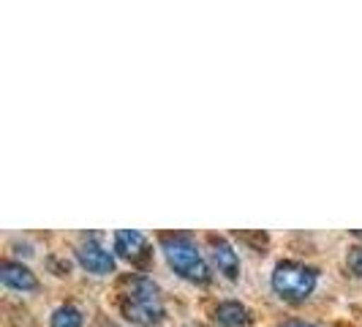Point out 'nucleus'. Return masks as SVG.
I'll list each match as a JSON object with an SVG mask.
<instances>
[{
    "instance_id": "2",
    "label": "nucleus",
    "mask_w": 362,
    "mask_h": 327,
    "mask_svg": "<svg viewBox=\"0 0 362 327\" xmlns=\"http://www.w3.org/2000/svg\"><path fill=\"white\" fill-rule=\"evenodd\" d=\"M161 248L166 262L180 272L182 278L194 281V284H207L210 281V268L202 259L197 243L188 235H161Z\"/></svg>"
},
{
    "instance_id": "11",
    "label": "nucleus",
    "mask_w": 362,
    "mask_h": 327,
    "mask_svg": "<svg viewBox=\"0 0 362 327\" xmlns=\"http://www.w3.org/2000/svg\"><path fill=\"white\" fill-rule=\"evenodd\" d=\"M281 327H313V325H305V322H286V325Z\"/></svg>"
},
{
    "instance_id": "9",
    "label": "nucleus",
    "mask_w": 362,
    "mask_h": 327,
    "mask_svg": "<svg viewBox=\"0 0 362 327\" xmlns=\"http://www.w3.org/2000/svg\"><path fill=\"white\" fill-rule=\"evenodd\" d=\"M52 327H82V314L74 306H60L52 314Z\"/></svg>"
},
{
    "instance_id": "1",
    "label": "nucleus",
    "mask_w": 362,
    "mask_h": 327,
    "mask_svg": "<svg viewBox=\"0 0 362 327\" xmlns=\"http://www.w3.org/2000/svg\"><path fill=\"white\" fill-rule=\"evenodd\" d=\"M120 311L131 325L153 327L161 322L163 306L158 287L147 275H131L120 284Z\"/></svg>"
},
{
    "instance_id": "7",
    "label": "nucleus",
    "mask_w": 362,
    "mask_h": 327,
    "mask_svg": "<svg viewBox=\"0 0 362 327\" xmlns=\"http://www.w3.org/2000/svg\"><path fill=\"white\" fill-rule=\"evenodd\" d=\"M0 281L8 289H17V292H30L38 287L36 275L28 270L25 265H19V262H3L0 265Z\"/></svg>"
},
{
    "instance_id": "8",
    "label": "nucleus",
    "mask_w": 362,
    "mask_h": 327,
    "mask_svg": "<svg viewBox=\"0 0 362 327\" xmlns=\"http://www.w3.org/2000/svg\"><path fill=\"white\" fill-rule=\"evenodd\" d=\"M216 322L223 327H248L251 325V311L245 309L243 303H221L216 309Z\"/></svg>"
},
{
    "instance_id": "10",
    "label": "nucleus",
    "mask_w": 362,
    "mask_h": 327,
    "mask_svg": "<svg viewBox=\"0 0 362 327\" xmlns=\"http://www.w3.org/2000/svg\"><path fill=\"white\" fill-rule=\"evenodd\" d=\"M346 265L354 275H362V246H351L346 254Z\"/></svg>"
},
{
    "instance_id": "4",
    "label": "nucleus",
    "mask_w": 362,
    "mask_h": 327,
    "mask_svg": "<svg viewBox=\"0 0 362 327\" xmlns=\"http://www.w3.org/2000/svg\"><path fill=\"white\" fill-rule=\"evenodd\" d=\"M115 251L128 259L131 265H145L147 256H150V246H147V237L136 229H120L115 232Z\"/></svg>"
},
{
    "instance_id": "3",
    "label": "nucleus",
    "mask_w": 362,
    "mask_h": 327,
    "mask_svg": "<svg viewBox=\"0 0 362 327\" xmlns=\"http://www.w3.org/2000/svg\"><path fill=\"white\" fill-rule=\"evenodd\" d=\"M316 270L300 262H281L272 270V289L289 303H303L316 287Z\"/></svg>"
},
{
    "instance_id": "5",
    "label": "nucleus",
    "mask_w": 362,
    "mask_h": 327,
    "mask_svg": "<svg viewBox=\"0 0 362 327\" xmlns=\"http://www.w3.org/2000/svg\"><path fill=\"white\" fill-rule=\"evenodd\" d=\"M76 259L79 265L88 272H95V275H109L115 272V256L109 254L104 246H98L95 240H88L76 248Z\"/></svg>"
},
{
    "instance_id": "6",
    "label": "nucleus",
    "mask_w": 362,
    "mask_h": 327,
    "mask_svg": "<svg viewBox=\"0 0 362 327\" xmlns=\"http://www.w3.org/2000/svg\"><path fill=\"white\" fill-rule=\"evenodd\" d=\"M210 254H213L218 272H223L229 281H235L240 275V256H237L235 248L223 237H210Z\"/></svg>"
}]
</instances>
